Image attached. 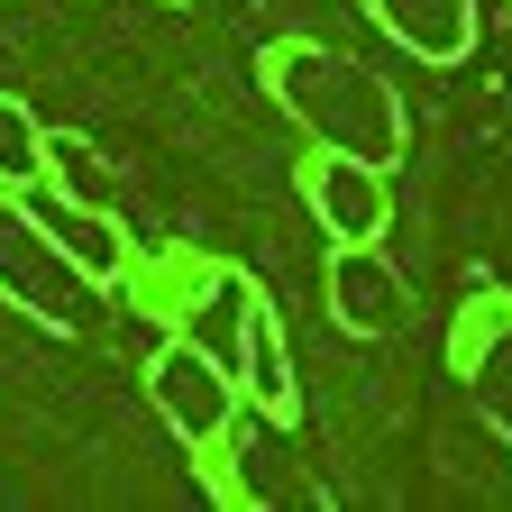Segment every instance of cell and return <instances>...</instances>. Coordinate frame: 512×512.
<instances>
[{
    "label": "cell",
    "instance_id": "cell-10",
    "mask_svg": "<svg viewBox=\"0 0 512 512\" xmlns=\"http://www.w3.org/2000/svg\"><path fill=\"white\" fill-rule=\"evenodd\" d=\"M46 183V128L28 119V101L0 92V192H37Z\"/></svg>",
    "mask_w": 512,
    "mask_h": 512
},
{
    "label": "cell",
    "instance_id": "cell-7",
    "mask_svg": "<svg viewBox=\"0 0 512 512\" xmlns=\"http://www.w3.org/2000/svg\"><path fill=\"white\" fill-rule=\"evenodd\" d=\"M229 375H238V403L256 412V421H293L302 412V375H293V348H284V320H275V302L247 284V311H238V357H229Z\"/></svg>",
    "mask_w": 512,
    "mask_h": 512
},
{
    "label": "cell",
    "instance_id": "cell-8",
    "mask_svg": "<svg viewBox=\"0 0 512 512\" xmlns=\"http://www.w3.org/2000/svg\"><path fill=\"white\" fill-rule=\"evenodd\" d=\"M366 19L421 64H467L476 55V0H366Z\"/></svg>",
    "mask_w": 512,
    "mask_h": 512
},
{
    "label": "cell",
    "instance_id": "cell-1",
    "mask_svg": "<svg viewBox=\"0 0 512 512\" xmlns=\"http://www.w3.org/2000/svg\"><path fill=\"white\" fill-rule=\"evenodd\" d=\"M256 83L275 92V110L311 147H339V156H366V165H403L412 119H403L394 83H384L375 64L320 46V37H275L266 55H256Z\"/></svg>",
    "mask_w": 512,
    "mask_h": 512
},
{
    "label": "cell",
    "instance_id": "cell-2",
    "mask_svg": "<svg viewBox=\"0 0 512 512\" xmlns=\"http://www.w3.org/2000/svg\"><path fill=\"white\" fill-rule=\"evenodd\" d=\"M0 302L28 311L46 339H83L92 330V284L64 266V247L28 220L19 192H0Z\"/></svg>",
    "mask_w": 512,
    "mask_h": 512
},
{
    "label": "cell",
    "instance_id": "cell-4",
    "mask_svg": "<svg viewBox=\"0 0 512 512\" xmlns=\"http://www.w3.org/2000/svg\"><path fill=\"white\" fill-rule=\"evenodd\" d=\"M320 293H330V320H339L348 339H394L403 320H412V284H403V266L375 238H330V275H320Z\"/></svg>",
    "mask_w": 512,
    "mask_h": 512
},
{
    "label": "cell",
    "instance_id": "cell-6",
    "mask_svg": "<svg viewBox=\"0 0 512 512\" xmlns=\"http://www.w3.org/2000/svg\"><path fill=\"white\" fill-rule=\"evenodd\" d=\"M302 202H311L320 238H384V220H394V174L366 165V156H339V147H311Z\"/></svg>",
    "mask_w": 512,
    "mask_h": 512
},
{
    "label": "cell",
    "instance_id": "cell-9",
    "mask_svg": "<svg viewBox=\"0 0 512 512\" xmlns=\"http://www.w3.org/2000/svg\"><path fill=\"white\" fill-rule=\"evenodd\" d=\"M46 192H64V202H110V165L92 138H74V128H46Z\"/></svg>",
    "mask_w": 512,
    "mask_h": 512
},
{
    "label": "cell",
    "instance_id": "cell-3",
    "mask_svg": "<svg viewBox=\"0 0 512 512\" xmlns=\"http://www.w3.org/2000/svg\"><path fill=\"white\" fill-rule=\"evenodd\" d=\"M147 403L165 412V430L183 439V448H202V458H220V439L238 430V375H229V357H211L202 339H165L156 357H147Z\"/></svg>",
    "mask_w": 512,
    "mask_h": 512
},
{
    "label": "cell",
    "instance_id": "cell-5",
    "mask_svg": "<svg viewBox=\"0 0 512 512\" xmlns=\"http://www.w3.org/2000/svg\"><path fill=\"white\" fill-rule=\"evenodd\" d=\"M19 202H28V220L64 247V266H74L92 293H110V284H128V266H138V238H128L119 229V211L110 202H64V192H19Z\"/></svg>",
    "mask_w": 512,
    "mask_h": 512
}]
</instances>
